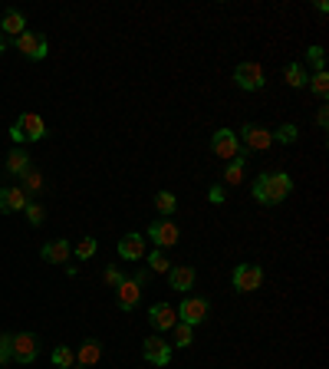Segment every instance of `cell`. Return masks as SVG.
Segmentation results:
<instances>
[{
	"mask_svg": "<svg viewBox=\"0 0 329 369\" xmlns=\"http://www.w3.org/2000/svg\"><path fill=\"white\" fill-rule=\"evenodd\" d=\"M142 359L152 366H168L171 363V343H164L162 336H149L142 343Z\"/></svg>",
	"mask_w": 329,
	"mask_h": 369,
	"instance_id": "cell-11",
	"label": "cell"
},
{
	"mask_svg": "<svg viewBox=\"0 0 329 369\" xmlns=\"http://www.w3.org/2000/svg\"><path fill=\"white\" fill-rule=\"evenodd\" d=\"M96 247H99L96 238H83V241L76 244V257H79V261H89V257L96 254Z\"/></svg>",
	"mask_w": 329,
	"mask_h": 369,
	"instance_id": "cell-31",
	"label": "cell"
},
{
	"mask_svg": "<svg viewBox=\"0 0 329 369\" xmlns=\"http://www.w3.org/2000/svg\"><path fill=\"white\" fill-rule=\"evenodd\" d=\"M20 181H24L20 188H24V195H26V198H30V195H40V191L47 188V185H43V175H40L37 168H30L26 175H20Z\"/></svg>",
	"mask_w": 329,
	"mask_h": 369,
	"instance_id": "cell-22",
	"label": "cell"
},
{
	"mask_svg": "<svg viewBox=\"0 0 329 369\" xmlns=\"http://www.w3.org/2000/svg\"><path fill=\"white\" fill-rule=\"evenodd\" d=\"M208 198H211V204H224V198H228V188H224V185H214V188L208 191Z\"/></svg>",
	"mask_w": 329,
	"mask_h": 369,
	"instance_id": "cell-33",
	"label": "cell"
},
{
	"mask_svg": "<svg viewBox=\"0 0 329 369\" xmlns=\"http://www.w3.org/2000/svg\"><path fill=\"white\" fill-rule=\"evenodd\" d=\"M26 30V17L20 10H7L3 13V17H0V33H3V37H20V33H24Z\"/></svg>",
	"mask_w": 329,
	"mask_h": 369,
	"instance_id": "cell-19",
	"label": "cell"
},
{
	"mask_svg": "<svg viewBox=\"0 0 329 369\" xmlns=\"http://www.w3.org/2000/svg\"><path fill=\"white\" fill-rule=\"evenodd\" d=\"M306 86L317 92L319 99H326V92H329V73L326 69H319V73H313V76L306 79Z\"/></svg>",
	"mask_w": 329,
	"mask_h": 369,
	"instance_id": "cell-26",
	"label": "cell"
},
{
	"mask_svg": "<svg viewBox=\"0 0 329 369\" xmlns=\"http://www.w3.org/2000/svg\"><path fill=\"white\" fill-rule=\"evenodd\" d=\"M145 238H152V244L158 247V251H168V247H175V244H178L181 231H178V224L171 221V218H158V221L149 224Z\"/></svg>",
	"mask_w": 329,
	"mask_h": 369,
	"instance_id": "cell-3",
	"label": "cell"
},
{
	"mask_svg": "<svg viewBox=\"0 0 329 369\" xmlns=\"http://www.w3.org/2000/svg\"><path fill=\"white\" fill-rule=\"evenodd\" d=\"M7 50V37H3V33H0V53Z\"/></svg>",
	"mask_w": 329,
	"mask_h": 369,
	"instance_id": "cell-38",
	"label": "cell"
},
{
	"mask_svg": "<svg viewBox=\"0 0 329 369\" xmlns=\"http://www.w3.org/2000/svg\"><path fill=\"white\" fill-rule=\"evenodd\" d=\"M194 268H188V264H178V268L168 270V284H171V290H181V293H188L191 287H194Z\"/></svg>",
	"mask_w": 329,
	"mask_h": 369,
	"instance_id": "cell-18",
	"label": "cell"
},
{
	"mask_svg": "<svg viewBox=\"0 0 329 369\" xmlns=\"http://www.w3.org/2000/svg\"><path fill=\"white\" fill-rule=\"evenodd\" d=\"M17 126H20V132H24L26 142H40L50 136V129H47V122H43V115L37 113H24L20 119H17Z\"/></svg>",
	"mask_w": 329,
	"mask_h": 369,
	"instance_id": "cell-12",
	"label": "cell"
},
{
	"mask_svg": "<svg viewBox=\"0 0 329 369\" xmlns=\"http://www.w3.org/2000/svg\"><path fill=\"white\" fill-rule=\"evenodd\" d=\"M155 208H158V215L162 218H171L178 211V198L171 195V191H158V195H155Z\"/></svg>",
	"mask_w": 329,
	"mask_h": 369,
	"instance_id": "cell-24",
	"label": "cell"
},
{
	"mask_svg": "<svg viewBox=\"0 0 329 369\" xmlns=\"http://www.w3.org/2000/svg\"><path fill=\"white\" fill-rule=\"evenodd\" d=\"M251 191H253V198L264 204V208H273V204H280L283 198H290L293 179L287 175V172H260Z\"/></svg>",
	"mask_w": 329,
	"mask_h": 369,
	"instance_id": "cell-1",
	"label": "cell"
},
{
	"mask_svg": "<svg viewBox=\"0 0 329 369\" xmlns=\"http://www.w3.org/2000/svg\"><path fill=\"white\" fill-rule=\"evenodd\" d=\"M30 168H33V162H30V152L17 145V149L7 155V175H26Z\"/></svg>",
	"mask_w": 329,
	"mask_h": 369,
	"instance_id": "cell-21",
	"label": "cell"
},
{
	"mask_svg": "<svg viewBox=\"0 0 329 369\" xmlns=\"http://www.w3.org/2000/svg\"><path fill=\"white\" fill-rule=\"evenodd\" d=\"M7 363H13V356H10V346H0V369L7 366Z\"/></svg>",
	"mask_w": 329,
	"mask_h": 369,
	"instance_id": "cell-36",
	"label": "cell"
},
{
	"mask_svg": "<svg viewBox=\"0 0 329 369\" xmlns=\"http://www.w3.org/2000/svg\"><path fill=\"white\" fill-rule=\"evenodd\" d=\"M115 251H119V257H122V261H142V257H145V234H135V231H132V234H126V238L119 241V247H115Z\"/></svg>",
	"mask_w": 329,
	"mask_h": 369,
	"instance_id": "cell-15",
	"label": "cell"
},
{
	"mask_svg": "<svg viewBox=\"0 0 329 369\" xmlns=\"http://www.w3.org/2000/svg\"><path fill=\"white\" fill-rule=\"evenodd\" d=\"M102 359V343L99 340H96V336H86V340H83V346H79L76 350V366H96V363H99Z\"/></svg>",
	"mask_w": 329,
	"mask_h": 369,
	"instance_id": "cell-17",
	"label": "cell"
},
{
	"mask_svg": "<svg viewBox=\"0 0 329 369\" xmlns=\"http://www.w3.org/2000/svg\"><path fill=\"white\" fill-rule=\"evenodd\" d=\"M106 284H109V287H119V284H122V270L115 268H106Z\"/></svg>",
	"mask_w": 329,
	"mask_h": 369,
	"instance_id": "cell-34",
	"label": "cell"
},
{
	"mask_svg": "<svg viewBox=\"0 0 329 369\" xmlns=\"http://www.w3.org/2000/svg\"><path fill=\"white\" fill-rule=\"evenodd\" d=\"M26 204H30V198L24 195V188H13V185L0 188V215H10V211H24Z\"/></svg>",
	"mask_w": 329,
	"mask_h": 369,
	"instance_id": "cell-16",
	"label": "cell"
},
{
	"mask_svg": "<svg viewBox=\"0 0 329 369\" xmlns=\"http://www.w3.org/2000/svg\"><path fill=\"white\" fill-rule=\"evenodd\" d=\"M306 79H310V73L303 69V63H290V66H287V83H290L293 90H303Z\"/></svg>",
	"mask_w": 329,
	"mask_h": 369,
	"instance_id": "cell-25",
	"label": "cell"
},
{
	"mask_svg": "<svg viewBox=\"0 0 329 369\" xmlns=\"http://www.w3.org/2000/svg\"><path fill=\"white\" fill-rule=\"evenodd\" d=\"M230 280H234V290L237 293H253L260 290V284H264V268L260 264H237Z\"/></svg>",
	"mask_w": 329,
	"mask_h": 369,
	"instance_id": "cell-4",
	"label": "cell"
},
{
	"mask_svg": "<svg viewBox=\"0 0 329 369\" xmlns=\"http://www.w3.org/2000/svg\"><path fill=\"white\" fill-rule=\"evenodd\" d=\"M247 158H251V152H247V149H241V155H237V158H230L228 168H224V185H230V188H234V185H241Z\"/></svg>",
	"mask_w": 329,
	"mask_h": 369,
	"instance_id": "cell-20",
	"label": "cell"
},
{
	"mask_svg": "<svg viewBox=\"0 0 329 369\" xmlns=\"http://www.w3.org/2000/svg\"><path fill=\"white\" fill-rule=\"evenodd\" d=\"M13 43H17V50L24 53L26 60H47V53H50L47 37H43V33H37V30H24V33L13 40Z\"/></svg>",
	"mask_w": 329,
	"mask_h": 369,
	"instance_id": "cell-6",
	"label": "cell"
},
{
	"mask_svg": "<svg viewBox=\"0 0 329 369\" xmlns=\"http://www.w3.org/2000/svg\"><path fill=\"white\" fill-rule=\"evenodd\" d=\"M306 60L317 66V73L319 69H326V53H323V47H310V50H306Z\"/></svg>",
	"mask_w": 329,
	"mask_h": 369,
	"instance_id": "cell-32",
	"label": "cell"
},
{
	"mask_svg": "<svg viewBox=\"0 0 329 369\" xmlns=\"http://www.w3.org/2000/svg\"><path fill=\"white\" fill-rule=\"evenodd\" d=\"M53 363L60 369H73L76 366V353H73L69 346H56V350H53Z\"/></svg>",
	"mask_w": 329,
	"mask_h": 369,
	"instance_id": "cell-27",
	"label": "cell"
},
{
	"mask_svg": "<svg viewBox=\"0 0 329 369\" xmlns=\"http://www.w3.org/2000/svg\"><path fill=\"white\" fill-rule=\"evenodd\" d=\"M69 254H73V244L66 241V238H56V241H50V244H43V247H40V257H43L47 264H66Z\"/></svg>",
	"mask_w": 329,
	"mask_h": 369,
	"instance_id": "cell-14",
	"label": "cell"
},
{
	"mask_svg": "<svg viewBox=\"0 0 329 369\" xmlns=\"http://www.w3.org/2000/svg\"><path fill=\"white\" fill-rule=\"evenodd\" d=\"M149 323H152V330H158V333L171 330L178 323V310L171 304H152L149 306Z\"/></svg>",
	"mask_w": 329,
	"mask_h": 369,
	"instance_id": "cell-13",
	"label": "cell"
},
{
	"mask_svg": "<svg viewBox=\"0 0 329 369\" xmlns=\"http://www.w3.org/2000/svg\"><path fill=\"white\" fill-rule=\"evenodd\" d=\"M208 313H211V304L204 297H185L181 306H178V320L188 323V327H201L204 320H208Z\"/></svg>",
	"mask_w": 329,
	"mask_h": 369,
	"instance_id": "cell-7",
	"label": "cell"
},
{
	"mask_svg": "<svg viewBox=\"0 0 329 369\" xmlns=\"http://www.w3.org/2000/svg\"><path fill=\"white\" fill-rule=\"evenodd\" d=\"M76 369H86V366H76Z\"/></svg>",
	"mask_w": 329,
	"mask_h": 369,
	"instance_id": "cell-39",
	"label": "cell"
},
{
	"mask_svg": "<svg viewBox=\"0 0 329 369\" xmlns=\"http://www.w3.org/2000/svg\"><path fill=\"white\" fill-rule=\"evenodd\" d=\"M237 139H244V149L247 152H267L270 145H273V132L264 126H253V122H247V126L241 129V136Z\"/></svg>",
	"mask_w": 329,
	"mask_h": 369,
	"instance_id": "cell-10",
	"label": "cell"
},
{
	"mask_svg": "<svg viewBox=\"0 0 329 369\" xmlns=\"http://www.w3.org/2000/svg\"><path fill=\"white\" fill-rule=\"evenodd\" d=\"M24 211H26V218H30V224H33V228H40V224H43V218H47V211H43V204H40V202H30Z\"/></svg>",
	"mask_w": 329,
	"mask_h": 369,
	"instance_id": "cell-30",
	"label": "cell"
},
{
	"mask_svg": "<svg viewBox=\"0 0 329 369\" xmlns=\"http://www.w3.org/2000/svg\"><path fill=\"white\" fill-rule=\"evenodd\" d=\"M149 277V270H139L135 277H122V284L115 287V306L122 310V313H132L142 300V284Z\"/></svg>",
	"mask_w": 329,
	"mask_h": 369,
	"instance_id": "cell-2",
	"label": "cell"
},
{
	"mask_svg": "<svg viewBox=\"0 0 329 369\" xmlns=\"http://www.w3.org/2000/svg\"><path fill=\"white\" fill-rule=\"evenodd\" d=\"M296 139H300V129L293 126V122H283V126L273 132V142H283V145H293Z\"/></svg>",
	"mask_w": 329,
	"mask_h": 369,
	"instance_id": "cell-28",
	"label": "cell"
},
{
	"mask_svg": "<svg viewBox=\"0 0 329 369\" xmlns=\"http://www.w3.org/2000/svg\"><path fill=\"white\" fill-rule=\"evenodd\" d=\"M149 270H155V274H168V270H171V261L164 257V251H158V247H155L152 257H149Z\"/></svg>",
	"mask_w": 329,
	"mask_h": 369,
	"instance_id": "cell-29",
	"label": "cell"
},
{
	"mask_svg": "<svg viewBox=\"0 0 329 369\" xmlns=\"http://www.w3.org/2000/svg\"><path fill=\"white\" fill-rule=\"evenodd\" d=\"M317 126H319V129H326V126H329V109H326V106L319 109V115H317Z\"/></svg>",
	"mask_w": 329,
	"mask_h": 369,
	"instance_id": "cell-37",
	"label": "cell"
},
{
	"mask_svg": "<svg viewBox=\"0 0 329 369\" xmlns=\"http://www.w3.org/2000/svg\"><path fill=\"white\" fill-rule=\"evenodd\" d=\"M234 83L241 86L244 92H260L267 86L264 79V66L253 63V60H247V63H241L237 69H234Z\"/></svg>",
	"mask_w": 329,
	"mask_h": 369,
	"instance_id": "cell-5",
	"label": "cell"
},
{
	"mask_svg": "<svg viewBox=\"0 0 329 369\" xmlns=\"http://www.w3.org/2000/svg\"><path fill=\"white\" fill-rule=\"evenodd\" d=\"M171 333H175V343H171V346H178V350H188V346L194 343V327L181 323V320L171 327Z\"/></svg>",
	"mask_w": 329,
	"mask_h": 369,
	"instance_id": "cell-23",
	"label": "cell"
},
{
	"mask_svg": "<svg viewBox=\"0 0 329 369\" xmlns=\"http://www.w3.org/2000/svg\"><path fill=\"white\" fill-rule=\"evenodd\" d=\"M10 139L17 142V145H24V142H26V139H24V132H20V126H17V122L10 126Z\"/></svg>",
	"mask_w": 329,
	"mask_h": 369,
	"instance_id": "cell-35",
	"label": "cell"
},
{
	"mask_svg": "<svg viewBox=\"0 0 329 369\" xmlns=\"http://www.w3.org/2000/svg\"><path fill=\"white\" fill-rule=\"evenodd\" d=\"M241 139H237V132H230V129H217L214 136H211V152L217 155V158H237L241 155Z\"/></svg>",
	"mask_w": 329,
	"mask_h": 369,
	"instance_id": "cell-9",
	"label": "cell"
},
{
	"mask_svg": "<svg viewBox=\"0 0 329 369\" xmlns=\"http://www.w3.org/2000/svg\"><path fill=\"white\" fill-rule=\"evenodd\" d=\"M40 353V340H37V333H17L10 340V356L13 363H24V366H30L33 359H37Z\"/></svg>",
	"mask_w": 329,
	"mask_h": 369,
	"instance_id": "cell-8",
	"label": "cell"
}]
</instances>
